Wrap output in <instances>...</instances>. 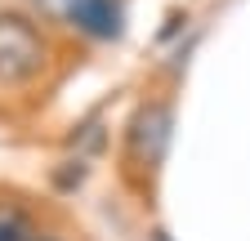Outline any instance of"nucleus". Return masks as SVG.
Instances as JSON below:
<instances>
[{
  "mask_svg": "<svg viewBox=\"0 0 250 241\" xmlns=\"http://www.w3.org/2000/svg\"><path fill=\"white\" fill-rule=\"evenodd\" d=\"M45 67V40L22 14H0V80H31Z\"/></svg>",
  "mask_w": 250,
  "mask_h": 241,
  "instance_id": "1",
  "label": "nucleus"
},
{
  "mask_svg": "<svg viewBox=\"0 0 250 241\" xmlns=\"http://www.w3.org/2000/svg\"><path fill=\"white\" fill-rule=\"evenodd\" d=\"M36 5H41V14H49V18H58V22H67L72 9H76V0H36Z\"/></svg>",
  "mask_w": 250,
  "mask_h": 241,
  "instance_id": "5",
  "label": "nucleus"
},
{
  "mask_svg": "<svg viewBox=\"0 0 250 241\" xmlns=\"http://www.w3.org/2000/svg\"><path fill=\"white\" fill-rule=\"evenodd\" d=\"M67 27H76L94 40H116L125 32V0H76Z\"/></svg>",
  "mask_w": 250,
  "mask_h": 241,
  "instance_id": "3",
  "label": "nucleus"
},
{
  "mask_svg": "<svg viewBox=\"0 0 250 241\" xmlns=\"http://www.w3.org/2000/svg\"><path fill=\"white\" fill-rule=\"evenodd\" d=\"M170 134H174V112L170 103H143L130 120V130H125V152H130L134 165L143 170H156L170 147Z\"/></svg>",
  "mask_w": 250,
  "mask_h": 241,
  "instance_id": "2",
  "label": "nucleus"
},
{
  "mask_svg": "<svg viewBox=\"0 0 250 241\" xmlns=\"http://www.w3.org/2000/svg\"><path fill=\"white\" fill-rule=\"evenodd\" d=\"M147 241H170V232H166V228H156V232H152Z\"/></svg>",
  "mask_w": 250,
  "mask_h": 241,
  "instance_id": "6",
  "label": "nucleus"
},
{
  "mask_svg": "<svg viewBox=\"0 0 250 241\" xmlns=\"http://www.w3.org/2000/svg\"><path fill=\"white\" fill-rule=\"evenodd\" d=\"M31 241H54V237H31Z\"/></svg>",
  "mask_w": 250,
  "mask_h": 241,
  "instance_id": "7",
  "label": "nucleus"
},
{
  "mask_svg": "<svg viewBox=\"0 0 250 241\" xmlns=\"http://www.w3.org/2000/svg\"><path fill=\"white\" fill-rule=\"evenodd\" d=\"M0 241H31V219L22 210H0Z\"/></svg>",
  "mask_w": 250,
  "mask_h": 241,
  "instance_id": "4",
  "label": "nucleus"
}]
</instances>
